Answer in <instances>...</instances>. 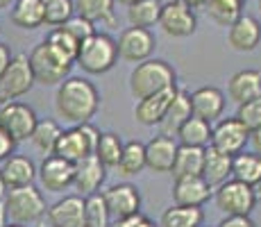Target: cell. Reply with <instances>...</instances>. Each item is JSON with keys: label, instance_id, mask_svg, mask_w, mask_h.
I'll return each instance as SVG.
<instances>
[{"label": "cell", "instance_id": "obj_13", "mask_svg": "<svg viewBox=\"0 0 261 227\" xmlns=\"http://www.w3.org/2000/svg\"><path fill=\"white\" fill-rule=\"evenodd\" d=\"M102 200L107 205L112 220L129 218L134 214H141V193L129 182H118V184L109 186L107 191H102Z\"/></svg>", "mask_w": 261, "mask_h": 227}, {"label": "cell", "instance_id": "obj_21", "mask_svg": "<svg viewBox=\"0 0 261 227\" xmlns=\"http://www.w3.org/2000/svg\"><path fill=\"white\" fill-rule=\"evenodd\" d=\"M177 89L179 87L175 84V87H168V89L159 91V93H152V95H148V98L137 100V107H134V118H137V123L145 125V128L159 125V120L164 118V114H166L170 100L175 98Z\"/></svg>", "mask_w": 261, "mask_h": 227}, {"label": "cell", "instance_id": "obj_25", "mask_svg": "<svg viewBox=\"0 0 261 227\" xmlns=\"http://www.w3.org/2000/svg\"><path fill=\"white\" fill-rule=\"evenodd\" d=\"M200 178L207 182L212 189L220 186L223 182L232 178V157L229 155L218 153L216 148H204V159H202V173Z\"/></svg>", "mask_w": 261, "mask_h": 227}, {"label": "cell", "instance_id": "obj_16", "mask_svg": "<svg viewBox=\"0 0 261 227\" xmlns=\"http://www.w3.org/2000/svg\"><path fill=\"white\" fill-rule=\"evenodd\" d=\"M261 43V21L250 14L241 16L227 28V45L237 53H252Z\"/></svg>", "mask_w": 261, "mask_h": 227}, {"label": "cell", "instance_id": "obj_9", "mask_svg": "<svg viewBox=\"0 0 261 227\" xmlns=\"http://www.w3.org/2000/svg\"><path fill=\"white\" fill-rule=\"evenodd\" d=\"M37 120V112L21 100H9L0 105V128L16 141V145L32 136Z\"/></svg>", "mask_w": 261, "mask_h": 227}, {"label": "cell", "instance_id": "obj_32", "mask_svg": "<svg viewBox=\"0 0 261 227\" xmlns=\"http://www.w3.org/2000/svg\"><path fill=\"white\" fill-rule=\"evenodd\" d=\"M243 5H245V0H207L204 12H207V16L212 18L216 25L229 28V25L243 14L241 12Z\"/></svg>", "mask_w": 261, "mask_h": 227}, {"label": "cell", "instance_id": "obj_7", "mask_svg": "<svg viewBox=\"0 0 261 227\" xmlns=\"http://www.w3.org/2000/svg\"><path fill=\"white\" fill-rule=\"evenodd\" d=\"M214 203L225 216H250L257 207V195L252 186L229 178L214 189Z\"/></svg>", "mask_w": 261, "mask_h": 227}, {"label": "cell", "instance_id": "obj_50", "mask_svg": "<svg viewBox=\"0 0 261 227\" xmlns=\"http://www.w3.org/2000/svg\"><path fill=\"white\" fill-rule=\"evenodd\" d=\"M5 225H7V214H5V207L0 203V227H5Z\"/></svg>", "mask_w": 261, "mask_h": 227}, {"label": "cell", "instance_id": "obj_34", "mask_svg": "<svg viewBox=\"0 0 261 227\" xmlns=\"http://www.w3.org/2000/svg\"><path fill=\"white\" fill-rule=\"evenodd\" d=\"M120 175L125 178H134V175H141L145 170V150L141 141H127L123 145V153H120L118 166Z\"/></svg>", "mask_w": 261, "mask_h": 227}, {"label": "cell", "instance_id": "obj_14", "mask_svg": "<svg viewBox=\"0 0 261 227\" xmlns=\"http://www.w3.org/2000/svg\"><path fill=\"white\" fill-rule=\"evenodd\" d=\"M73 164L57 155L43 157L41 166H37V180L48 193H64L73 186Z\"/></svg>", "mask_w": 261, "mask_h": 227}, {"label": "cell", "instance_id": "obj_24", "mask_svg": "<svg viewBox=\"0 0 261 227\" xmlns=\"http://www.w3.org/2000/svg\"><path fill=\"white\" fill-rule=\"evenodd\" d=\"M191 98H189V91L184 89H177V93H175V98L170 100L166 114H164V118L159 120V134L164 136H173L177 134V130L182 128L184 123L191 118Z\"/></svg>", "mask_w": 261, "mask_h": 227}, {"label": "cell", "instance_id": "obj_44", "mask_svg": "<svg viewBox=\"0 0 261 227\" xmlns=\"http://www.w3.org/2000/svg\"><path fill=\"white\" fill-rule=\"evenodd\" d=\"M248 143L252 145V153L261 155V125H259V128H254V130H250V139H248Z\"/></svg>", "mask_w": 261, "mask_h": 227}, {"label": "cell", "instance_id": "obj_42", "mask_svg": "<svg viewBox=\"0 0 261 227\" xmlns=\"http://www.w3.org/2000/svg\"><path fill=\"white\" fill-rule=\"evenodd\" d=\"M14 150H16V141L0 128V164H3L9 155H14Z\"/></svg>", "mask_w": 261, "mask_h": 227}, {"label": "cell", "instance_id": "obj_39", "mask_svg": "<svg viewBox=\"0 0 261 227\" xmlns=\"http://www.w3.org/2000/svg\"><path fill=\"white\" fill-rule=\"evenodd\" d=\"M43 41H46L50 48H53L55 53L59 55V57H64L66 62L75 64V55H77L80 43L75 41V39H73L64 28H53V30L48 32V37L43 39Z\"/></svg>", "mask_w": 261, "mask_h": 227}, {"label": "cell", "instance_id": "obj_20", "mask_svg": "<svg viewBox=\"0 0 261 227\" xmlns=\"http://www.w3.org/2000/svg\"><path fill=\"white\" fill-rule=\"evenodd\" d=\"M50 227H84V198L77 193L64 195L46 211Z\"/></svg>", "mask_w": 261, "mask_h": 227}, {"label": "cell", "instance_id": "obj_55", "mask_svg": "<svg viewBox=\"0 0 261 227\" xmlns=\"http://www.w3.org/2000/svg\"><path fill=\"white\" fill-rule=\"evenodd\" d=\"M257 5H259V9H261V0H257Z\"/></svg>", "mask_w": 261, "mask_h": 227}, {"label": "cell", "instance_id": "obj_46", "mask_svg": "<svg viewBox=\"0 0 261 227\" xmlns=\"http://www.w3.org/2000/svg\"><path fill=\"white\" fill-rule=\"evenodd\" d=\"M9 59H12V50H9L7 43H0V73L7 68Z\"/></svg>", "mask_w": 261, "mask_h": 227}, {"label": "cell", "instance_id": "obj_2", "mask_svg": "<svg viewBox=\"0 0 261 227\" xmlns=\"http://www.w3.org/2000/svg\"><path fill=\"white\" fill-rule=\"evenodd\" d=\"M175 84H177V73L166 59L150 57L141 64H134L132 73H129V93L137 100L159 93Z\"/></svg>", "mask_w": 261, "mask_h": 227}, {"label": "cell", "instance_id": "obj_30", "mask_svg": "<svg viewBox=\"0 0 261 227\" xmlns=\"http://www.w3.org/2000/svg\"><path fill=\"white\" fill-rule=\"evenodd\" d=\"M75 5V14L87 21L95 23H107L114 25L116 16H114V0H73Z\"/></svg>", "mask_w": 261, "mask_h": 227}, {"label": "cell", "instance_id": "obj_19", "mask_svg": "<svg viewBox=\"0 0 261 227\" xmlns=\"http://www.w3.org/2000/svg\"><path fill=\"white\" fill-rule=\"evenodd\" d=\"M0 178H3L5 189H18V186H30L37 180V164L28 155H9L0 164Z\"/></svg>", "mask_w": 261, "mask_h": 227}, {"label": "cell", "instance_id": "obj_41", "mask_svg": "<svg viewBox=\"0 0 261 227\" xmlns=\"http://www.w3.org/2000/svg\"><path fill=\"white\" fill-rule=\"evenodd\" d=\"M62 28L66 30V32L71 34V37H73L77 43H82L84 39H89V37H91V34L95 32V25H93L91 21H87V18L77 16V14H73V16L62 25Z\"/></svg>", "mask_w": 261, "mask_h": 227}, {"label": "cell", "instance_id": "obj_38", "mask_svg": "<svg viewBox=\"0 0 261 227\" xmlns=\"http://www.w3.org/2000/svg\"><path fill=\"white\" fill-rule=\"evenodd\" d=\"M43 7V25L48 28H62L75 14L73 0H41Z\"/></svg>", "mask_w": 261, "mask_h": 227}, {"label": "cell", "instance_id": "obj_4", "mask_svg": "<svg viewBox=\"0 0 261 227\" xmlns=\"http://www.w3.org/2000/svg\"><path fill=\"white\" fill-rule=\"evenodd\" d=\"M3 207H5V214H7L9 223H18V225L39 223L48 211L46 198H43V193L34 184L9 189L5 193Z\"/></svg>", "mask_w": 261, "mask_h": 227}, {"label": "cell", "instance_id": "obj_10", "mask_svg": "<svg viewBox=\"0 0 261 227\" xmlns=\"http://www.w3.org/2000/svg\"><path fill=\"white\" fill-rule=\"evenodd\" d=\"M118 48V59L129 64H141L145 59H150L157 48V39L150 30L145 28H125L116 39Z\"/></svg>", "mask_w": 261, "mask_h": 227}, {"label": "cell", "instance_id": "obj_49", "mask_svg": "<svg viewBox=\"0 0 261 227\" xmlns=\"http://www.w3.org/2000/svg\"><path fill=\"white\" fill-rule=\"evenodd\" d=\"M137 227H159V225H154V223H152V220H150V218H148V216H143V218H141V220H139V225H137Z\"/></svg>", "mask_w": 261, "mask_h": 227}, {"label": "cell", "instance_id": "obj_45", "mask_svg": "<svg viewBox=\"0 0 261 227\" xmlns=\"http://www.w3.org/2000/svg\"><path fill=\"white\" fill-rule=\"evenodd\" d=\"M143 218V214H134V216H129V218H120V220H114L109 227H137L139 225V220Z\"/></svg>", "mask_w": 261, "mask_h": 227}, {"label": "cell", "instance_id": "obj_26", "mask_svg": "<svg viewBox=\"0 0 261 227\" xmlns=\"http://www.w3.org/2000/svg\"><path fill=\"white\" fill-rule=\"evenodd\" d=\"M202 159H204V148H191V145H179L177 143V155L173 161V180L182 178H195L202 173Z\"/></svg>", "mask_w": 261, "mask_h": 227}, {"label": "cell", "instance_id": "obj_48", "mask_svg": "<svg viewBox=\"0 0 261 227\" xmlns=\"http://www.w3.org/2000/svg\"><path fill=\"white\" fill-rule=\"evenodd\" d=\"M252 191H254V195H257V200H261V175L257 178V182L252 184Z\"/></svg>", "mask_w": 261, "mask_h": 227}, {"label": "cell", "instance_id": "obj_18", "mask_svg": "<svg viewBox=\"0 0 261 227\" xmlns=\"http://www.w3.org/2000/svg\"><path fill=\"white\" fill-rule=\"evenodd\" d=\"M191 98V114L195 118H202L207 123L218 120L225 112V93L218 87H200L193 93H189Z\"/></svg>", "mask_w": 261, "mask_h": 227}, {"label": "cell", "instance_id": "obj_3", "mask_svg": "<svg viewBox=\"0 0 261 227\" xmlns=\"http://www.w3.org/2000/svg\"><path fill=\"white\" fill-rule=\"evenodd\" d=\"M118 62L116 39L107 32H93L84 39L75 55V64L89 75H105L109 73Z\"/></svg>", "mask_w": 261, "mask_h": 227}, {"label": "cell", "instance_id": "obj_36", "mask_svg": "<svg viewBox=\"0 0 261 227\" xmlns=\"http://www.w3.org/2000/svg\"><path fill=\"white\" fill-rule=\"evenodd\" d=\"M123 139L116 132H100L98 145H95V157L105 166V168H116L120 153H123Z\"/></svg>", "mask_w": 261, "mask_h": 227}, {"label": "cell", "instance_id": "obj_1", "mask_svg": "<svg viewBox=\"0 0 261 227\" xmlns=\"http://www.w3.org/2000/svg\"><path fill=\"white\" fill-rule=\"evenodd\" d=\"M100 109V91L91 80L82 75H68L62 84H57L55 93V112L68 125L91 123Z\"/></svg>", "mask_w": 261, "mask_h": 227}, {"label": "cell", "instance_id": "obj_51", "mask_svg": "<svg viewBox=\"0 0 261 227\" xmlns=\"http://www.w3.org/2000/svg\"><path fill=\"white\" fill-rule=\"evenodd\" d=\"M5 193H7V189H5V184H3V178H0V203L5 200Z\"/></svg>", "mask_w": 261, "mask_h": 227}, {"label": "cell", "instance_id": "obj_11", "mask_svg": "<svg viewBox=\"0 0 261 227\" xmlns=\"http://www.w3.org/2000/svg\"><path fill=\"white\" fill-rule=\"evenodd\" d=\"M159 28L173 39H187L198 28V16L195 12L184 5L182 0H168L162 5V14H159Z\"/></svg>", "mask_w": 261, "mask_h": 227}, {"label": "cell", "instance_id": "obj_40", "mask_svg": "<svg viewBox=\"0 0 261 227\" xmlns=\"http://www.w3.org/2000/svg\"><path fill=\"white\" fill-rule=\"evenodd\" d=\"M234 118H239V123H243L248 130L259 128L261 125V95L254 98V100H248V103L239 105Z\"/></svg>", "mask_w": 261, "mask_h": 227}, {"label": "cell", "instance_id": "obj_23", "mask_svg": "<svg viewBox=\"0 0 261 227\" xmlns=\"http://www.w3.org/2000/svg\"><path fill=\"white\" fill-rule=\"evenodd\" d=\"M227 95L234 105H243L261 95V70L243 68L234 73L227 82Z\"/></svg>", "mask_w": 261, "mask_h": 227}, {"label": "cell", "instance_id": "obj_37", "mask_svg": "<svg viewBox=\"0 0 261 227\" xmlns=\"http://www.w3.org/2000/svg\"><path fill=\"white\" fill-rule=\"evenodd\" d=\"M112 216L102 200V193H91L84 198V227H109Z\"/></svg>", "mask_w": 261, "mask_h": 227}, {"label": "cell", "instance_id": "obj_29", "mask_svg": "<svg viewBox=\"0 0 261 227\" xmlns=\"http://www.w3.org/2000/svg\"><path fill=\"white\" fill-rule=\"evenodd\" d=\"M204 211L202 207H179L173 205L159 218V227H202Z\"/></svg>", "mask_w": 261, "mask_h": 227}, {"label": "cell", "instance_id": "obj_53", "mask_svg": "<svg viewBox=\"0 0 261 227\" xmlns=\"http://www.w3.org/2000/svg\"><path fill=\"white\" fill-rule=\"evenodd\" d=\"M12 3H14V0H0V9H7Z\"/></svg>", "mask_w": 261, "mask_h": 227}, {"label": "cell", "instance_id": "obj_35", "mask_svg": "<svg viewBox=\"0 0 261 227\" xmlns=\"http://www.w3.org/2000/svg\"><path fill=\"white\" fill-rule=\"evenodd\" d=\"M261 175V155L257 153H239L232 157V180L252 186Z\"/></svg>", "mask_w": 261, "mask_h": 227}, {"label": "cell", "instance_id": "obj_17", "mask_svg": "<svg viewBox=\"0 0 261 227\" xmlns=\"http://www.w3.org/2000/svg\"><path fill=\"white\" fill-rule=\"evenodd\" d=\"M145 150V168L152 173H170L173 168L175 155H177V141L173 136H164L157 134L143 143Z\"/></svg>", "mask_w": 261, "mask_h": 227}, {"label": "cell", "instance_id": "obj_22", "mask_svg": "<svg viewBox=\"0 0 261 227\" xmlns=\"http://www.w3.org/2000/svg\"><path fill=\"white\" fill-rule=\"evenodd\" d=\"M214 189L200 175L195 178L175 180L173 184V205L179 207H204L212 198Z\"/></svg>", "mask_w": 261, "mask_h": 227}, {"label": "cell", "instance_id": "obj_54", "mask_svg": "<svg viewBox=\"0 0 261 227\" xmlns=\"http://www.w3.org/2000/svg\"><path fill=\"white\" fill-rule=\"evenodd\" d=\"M5 227H28V225H18V223H7Z\"/></svg>", "mask_w": 261, "mask_h": 227}, {"label": "cell", "instance_id": "obj_31", "mask_svg": "<svg viewBox=\"0 0 261 227\" xmlns=\"http://www.w3.org/2000/svg\"><path fill=\"white\" fill-rule=\"evenodd\" d=\"M162 0H139V3L127 7V21L132 28H145L150 30L152 25L159 23L162 14Z\"/></svg>", "mask_w": 261, "mask_h": 227}, {"label": "cell", "instance_id": "obj_33", "mask_svg": "<svg viewBox=\"0 0 261 227\" xmlns=\"http://www.w3.org/2000/svg\"><path fill=\"white\" fill-rule=\"evenodd\" d=\"M59 134H62V128H59L57 120L43 118V120H37L30 141H32V145L43 155V157H48V155H53L55 145H57Z\"/></svg>", "mask_w": 261, "mask_h": 227}, {"label": "cell", "instance_id": "obj_47", "mask_svg": "<svg viewBox=\"0 0 261 227\" xmlns=\"http://www.w3.org/2000/svg\"><path fill=\"white\" fill-rule=\"evenodd\" d=\"M184 5H189L191 9H198V7H204L207 5V0H182Z\"/></svg>", "mask_w": 261, "mask_h": 227}, {"label": "cell", "instance_id": "obj_43", "mask_svg": "<svg viewBox=\"0 0 261 227\" xmlns=\"http://www.w3.org/2000/svg\"><path fill=\"white\" fill-rule=\"evenodd\" d=\"M218 227H257L250 216H225Z\"/></svg>", "mask_w": 261, "mask_h": 227}, {"label": "cell", "instance_id": "obj_12", "mask_svg": "<svg viewBox=\"0 0 261 227\" xmlns=\"http://www.w3.org/2000/svg\"><path fill=\"white\" fill-rule=\"evenodd\" d=\"M250 139V130L243 123H239V118L229 116V118H220L216 125H212V148H216L223 155H234L243 153Z\"/></svg>", "mask_w": 261, "mask_h": 227}, {"label": "cell", "instance_id": "obj_52", "mask_svg": "<svg viewBox=\"0 0 261 227\" xmlns=\"http://www.w3.org/2000/svg\"><path fill=\"white\" fill-rule=\"evenodd\" d=\"M114 3H120V5H125V7H129V5L139 3V0H114Z\"/></svg>", "mask_w": 261, "mask_h": 227}, {"label": "cell", "instance_id": "obj_8", "mask_svg": "<svg viewBox=\"0 0 261 227\" xmlns=\"http://www.w3.org/2000/svg\"><path fill=\"white\" fill-rule=\"evenodd\" d=\"M34 87V75L30 68L28 55H12L7 68L0 73V105L18 100Z\"/></svg>", "mask_w": 261, "mask_h": 227}, {"label": "cell", "instance_id": "obj_6", "mask_svg": "<svg viewBox=\"0 0 261 227\" xmlns=\"http://www.w3.org/2000/svg\"><path fill=\"white\" fill-rule=\"evenodd\" d=\"M98 139H100V130L95 128L93 123L71 125L68 130H62L53 155H57V157L75 164V161H80V159H84V157H89V155L95 153Z\"/></svg>", "mask_w": 261, "mask_h": 227}, {"label": "cell", "instance_id": "obj_27", "mask_svg": "<svg viewBox=\"0 0 261 227\" xmlns=\"http://www.w3.org/2000/svg\"><path fill=\"white\" fill-rule=\"evenodd\" d=\"M9 18L21 30H37L43 25V7L41 0H14Z\"/></svg>", "mask_w": 261, "mask_h": 227}, {"label": "cell", "instance_id": "obj_5", "mask_svg": "<svg viewBox=\"0 0 261 227\" xmlns=\"http://www.w3.org/2000/svg\"><path fill=\"white\" fill-rule=\"evenodd\" d=\"M30 68L34 75V84H43V87H57L71 75L73 64L66 62L64 57H59L53 48L41 41L32 48V53L28 55Z\"/></svg>", "mask_w": 261, "mask_h": 227}, {"label": "cell", "instance_id": "obj_15", "mask_svg": "<svg viewBox=\"0 0 261 227\" xmlns=\"http://www.w3.org/2000/svg\"><path fill=\"white\" fill-rule=\"evenodd\" d=\"M73 189L77 191V195L87 198L91 193H98V189L107 180V168L98 161L95 155L80 159L73 164Z\"/></svg>", "mask_w": 261, "mask_h": 227}, {"label": "cell", "instance_id": "obj_28", "mask_svg": "<svg viewBox=\"0 0 261 227\" xmlns=\"http://www.w3.org/2000/svg\"><path fill=\"white\" fill-rule=\"evenodd\" d=\"M175 139H177L179 145H191V148H209V143H212V123L191 116L187 123L177 130Z\"/></svg>", "mask_w": 261, "mask_h": 227}]
</instances>
